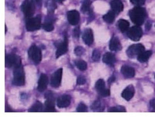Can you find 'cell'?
I'll return each instance as SVG.
<instances>
[{
  "label": "cell",
  "mask_w": 155,
  "mask_h": 117,
  "mask_svg": "<svg viewBox=\"0 0 155 117\" xmlns=\"http://www.w3.org/2000/svg\"><path fill=\"white\" fill-rule=\"evenodd\" d=\"M129 14L132 22L137 26L143 23L146 16L145 9L141 6H137L130 10Z\"/></svg>",
  "instance_id": "6da1fadb"
},
{
  "label": "cell",
  "mask_w": 155,
  "mask_h": 117,
  "mask_svg": "<svg viewBox=\"0 0 155 117\" xmlns=\"http://www.w3.org/2000/svg\"><path fill=\"white\" fill-rule=\"evenodd\" d=\"M13 83L17 86H21L24 85V73L21 65L14 68Z\"/></svg>",
  "instance_id": "7a4b0ae2"
},
{
  "label": "cell",
  "mask_w": 155,
  "mask_h": 117,
  "mask_svg": "<svg viewBox=\"0 0 155 117\" xmlns=\"http://www.w3.org/2000/svg\"><path fill=\"white\" fill-rule=\"evenodd\" d=\"M21 9L26 18H30L35 12V3L33 0H25L21 6Z\"/></svg>",
  "instance_id": "3957f363"
},
{
  "label": "cell",
  "mask_w": 155,
  "mask_h": 117,
  "mask_svg": "<svg viewBox=\"0 0 155 117\" xmlns=\"http://www.w3.org/2000/svg\"><path fill=\"white\" fill-rule=\"evenodd\" d=\"M28 56L31 60L37 64H39L42 60V53L41 50L36 45H33L29 48Z\"/></svg>",
  "instance_id": "277c9868"
},
{
  "label": "cell",
  "mask_w": 155,
  "mask_h": 117,
  "mask_svg": "<svg viewBox=\"0 0 155 117\" xmlns=\"http://www.w3.org/2000/svg\"><path fill=\"white\" fill-rule=\"evenodd\" d=\"M41 26V17L38 16L29 18L26 23V29L28 31H34L39 29Z\"/></svg>",
  "instance_id": "5b68a950"
},
{
  "label": "cell",
  "mask_w": 155,
  "mask_h": 117,
  "mask_svg": "<svg viewBox=\"0 0 155 117\" xmlns=\"http://www.w3.org/2000/svg\"><path fill=\"white\" fill-rule=\"evenodd\" d=\"M127 36L132 41L137 42L139 41L143 35V30L139 26H132L128 29Z\"/></svg>",
  "instance_id": "8992f818"
},
{
  "label": "cell",
  "mask_w": 155,
  "mask_h": 117,
  "mask_svg": "<svg viewBox=\"0 0 155 117\" xmlns=\"http://www.w3.org/2000/svg\"><path fill=\"white\" fill-rule=\"evenodd\" d=\"M21 59L15 54H9L5 58V66L7 67H18L21 65Z\"/></svg>",
  "instance_id": "52a82bcc"
},
{
  "label": "cell",
  "mask_w": 155,
  "mask_h": 117,
  "mask_svg": "<svg viewBox=\"0 0 155 117\" xmlns=\"http://www.w3.org/2000/svg\"><path fill=\"white\" fill-rule=\"evenodd\" d=\"M144 50V47L142 44H134L128 48L126 51V54L129 58H133L137 56H138Z\"/></svg>",
  "instance_id": "ba28073f"
},
{
  "label": "cell",
  "mask_w": 155,
  "mask_h": 117,
  "mask_svg": "<svg viewBox=\"0 0 155 117\" xmlns=\"http://www.w3.org/2000/svg\"><path fill=\"white\" fill-rule=\"evenodd\" d=\"M47 100L45 102V108L44 112H55L56 111L55 108V101L53 94L51 93L46 94Z\"/></svg>",
  "instance_id": "9c48e42d"
},
{
  "label": "cell",
  "mask_w": 155,
  "mask_h": 117,
  "mask_svg": "<svg viewBox=\"0 0 155 117\" xmlns=\"http://www.w3.org/2000/svg\"><path fill=\"white\" fill-rule=\"evenodd\" d=\"M62 71V68H60L52 75L50 82V85L52 87L54 88H58L59 87L61 83Z\"/></svg>",
  "instance_id": "30bf717a"
},
{
  "label": "cell",
  "mask_w": 155,
  "mask_h": 117,
  "mask_svg": "<svg viewBox=\"0 0 155 117\" xmlns=\"http://www.w3.org/2000/svg\"><path fill=\"white\" fill-rule=\"evenodd\" d=\"M80 16L78 11L72 10L67 13V19L68 22L72 25H77L80 21Z\"/></svg>",
  "instance_id": "8fae6325"
},
{
  "label": "cell",
  "mask_w": 155,
  "mask_h": 117,
  "mask_svg": "<svg viewBox=\"0 0 155 117\" xmlns=\"http://www.w3.org/2000/svg\"><path fill=\"white\" fill-rule=\"evenodd\" d=\"M68 50V39L67 37L65 36L64 40L62 42L58 44L56 53V58H58L62 55L64 54Z\"/></svg>",
  "instance_id": "7c38bea8"
},
{
  "label": "cell",
  "mask_w": 155,
  "mask_h": 117,
  "mask_svg": "<svg viewBox=\"0 0 155 117\" xmlns=\"http://www.w3.org/2000/svg\"><path fill=\"white\" fill-rule=\"evenodd\" d=\"M71 98L68 95H64L58 98L57 101V106L60 108L67 107L71 104Z\"/></svg>",
  "instance_id": "4fadbf2b"
},
{
  "label": "cell",
  "mask_w": 155,
  "mask_h": 117,
  "mask_svg": "<svg viewBox=\"0 0 155 117\" xmlns=\"http://www.w3.org/2000/svg\"><path fill=\"white\" fill-rule=\"evenodd\" d=\"M83 39L86 45L90 46L93 42V33L90 29H86L85 30L83 35Z\"/></svg>",
  "instance_id": "5bb4252c"
},
{
  "label": "cell",
  "mask_w": 155,
  "mask_h": 117,
  "mask_svg": "<svg viewBox=\"0 0 155 117\" xmlns=\"http://www.w3.org/2000/svg\"><path fill=\"white\" fill-rule=\"evenodd\" d=\"M48 83V76L46 74L42 73L40 76L38 83V91L40 92L45 91L47 88Z\"/></svg>",
  "instance_id": "9a60e30c"
},
{
  "label": "cell",
  "mask_w": 155,
  "mask_h": 117,
  "mask_svg": "<svg viewBox=\"0 0 155 117\" xmlns=\"http://www.w3.org/2000/svg\"><path fill=\"white\" fill-rule=\"evenodd\" d=\"M135 89L132 85H129L123 90L121 94V96L125 100L129 101L134 96Z\"/></svg>",
  "instance_id": "2e32d148"
},
{
  "label": "cell",
  "mask_w": 155,
  "mask_h": 117,
  "mask_svg": "<svg viewBox=\"0 0 155 117\" xmlns=\"http://www.w3.org/2000/svg\"><path fill=\"white\" fill-rule=\"evenodd\" d=\"M121 73L126 78H132L135 76V71L134 68L128 66L124 65L121 68Z\"/></svg>",
  "instance_id": "e0dca14e"
},
{
  "label": "cell",
  "mask_w": 155,
  "mask_h": 117,
  "mask_svg": "<svg viewBox=\"0 0 155 117\" xmlns=\"http://www.w3.org/2000/svg\"><path fill=\"white\" fill-rule=\"evenodd\" d=\"M112 10L115 13H119L124 8L123 3L120 0H113L110 3Z\"/></svg>",
  "instance_id": "ac0fdd59"
},
{
  "label": "cell",
  "mask_w": 155,
  "mask_h": 117,
  "mask_svg": "<svg viewBox=\"0 0 155 117\" xmlns=\"http://www.w3.org/2000/svg\"><path fill=\"white\" fill-rule=\"evenodd\" d=\"M121 45L119 40L117 37H113L110 42L109 48L111 51H116L121 49Z\"/></svg>",
  "instance_id": "d6986e66"
},
{
  "label": "cell",
  "mask_w": 155,
  "mask_h": 117,
  "mask_svg": "<svg viewBox=\"0 0 155 117\" xmlns=\"http://www.w3.org/2000/svg\"><path fill=\"white\" fill-rule=\"evenodd\" d=\"M103 61L107 64L112 65L116 62V58L114 55L112 53H107L103 57Z\"/></svg>",
  "instance_id": "ffe728a7"
},
{
  "label": "cell",
  "mask_w": 155,
  "mask_h": 117,
  "mask_svg": "<svg viewBox=\"0 0 155 117\" xmlns=\"http://www.w3.org/2000/svg\"><path fill=\"white\" fill-rule=\"evenodd\" d=\"M152 54L151 51H144L138 56L137 59L140 63H144L147 61Z\"/></svg>",
  "instance_id": "44dd1931"
},
{
  "label": "cell",
  "mask_w": 155,
  "mask_h": 117,
  "mask_svg": "<svg viewBox=\"0 0 155 117\" xmlns=\"http://www.w3.org/2000/svg\"><path fill=\"white\" fill-rule=\"evenodd\" d=\"M119 29L122 32H125L129 29L130 23L127 20L124 19H121L118 22Z\"/></svg>",
  "instance_id": "7402d4cb"
},
{
  "label": "cell",
  "mask_w": 155,
  "mask_h": 117,
  "mask_svg": "<svg viewBox=\"0 0 155 117\" xmlns=\"http://www.w3.org/2000/svg\"><path fill=\"white\" fill-rule=\"evenodd\" d=\"M115 14L113 10L109 11L103 17V19L106 23H112L114 22L115 18Z\"/></svg>",
  "instance_id": "603a6c76"
},
{
  "label": "cell",
  "mask_w": 155,
  "mask_h": 117,
  "mask_svg": "<svg viewBox=\"0 0 155 117\" xmlns=\"http://www.w3.org/2000/svg\"><path fill=\"white\" fill-rule=\"evenodd\" d=\"M95 88L100 94L104 92L106 89L105 88V83L104 80L102 79L98 80L96 83Z\"/></svg>",
  "instance_id": "cb8c5ba5"
},
{
  "label": "cell",
  "mask_w": 155,
  "mask_h": 117,
  "mask_svg": "<svg viewBox=\"0 0 155 117\" xmlns=\"http://www.w3.org/2000/svg\"><path fill=\"white\" fill-rule=\"evenodd\" d=\"M42 104L39 101H37L28 110L29 112H41L42 111Z\"/></svg>",
  "instance_id": "d4e9b609"
},
{
  "label": "cell",
  "mask_w": 155,
  "mask_h": 117,
  "mask_svg": "<svg viewBox=\"0 0 155 117\" xmlns=\"http://www.w3.org/2000/svg\"><path fill=\"white\" fill-rule=\"evenodd\" d=\"M91 3V1L90 0H84L81 7V11L82 12L86 13L87 12H89L90 11Z\"/></svg>",
  "instance_id": "484cf974"
},
{
  "label": "cell",
  "mask_w": 155,
  "mask_h": 117,
  "mask_svg": "<svg viewBox=\"0 0 155 117\" xmlns=\"http://www.w3.org/2000/svg\"><path fill=\"white\" fill-rule=\"evenodd\" d=\"M76 66L80 70L83 71L86 70L87 68V65L86 62L83 60H78L76 61Z\"/></svg>",
  "instance_id": "4316f807"
},
{
  "label": "cell",
  "mask_w": 155,
  "mask_h": 117,
  "mask_svg": "<svg viewBox=\"0 0 155 117\" xmlns=\"http://www.w3.org/2000/svg\"><path fill=\"white\" fill-rule=\"evenodd\" d=\"M108 111L109 112H125L126 111L125 107L121 106L111 107Z\"/></svg>",
  "instance_id": "83f0119b"
},
{
  "label": "cell",
  "mask_w": 155,
  "mask_h": 117,
  "mask_svg": "<svg viewBox=\"0 0 155 117\" xmlns=\"http://www.w3.org/2000/svg\"><path fill=\"white\" fill-rule=\"evenodd\" d=\"M43 28L46 31H51L53 30L54 27L52 23H50V22H47L44 24L43 25Z\"/></svg>",
  "instance_id": "f1b7e54d"
},
{
  "label": "cell",
  "mask_w": 155,
  "mask_h": 117,
  "mask_svg": "<svg viewBox=\"0 0 155 117\" xmlns=\"http://www.w3.org/2000/svg\"><path fill=\"white\" fill-rule=\"evenodd\" d=\"M101 57V53L98 50H94L92 53V58L94 61H97L100 60Z\"/></svg>",
  "instance_id": "f546056e"
},
{
  "label": "cell",
  "mask_w": 155,
  "mask_h": 117,
  "mask_svg": "<svg viewBox=\"0 0 155 117\" xmlns=\"http://www.w3.org/2000/svg\"><path fill=\"white\" fill-rule=\"evenodd\" d=\"M91 109L95 111H99L100 108H101V104L100 101L97 100L94 102L93 105L91 106Z\"/></svg>",
  "instance_id": "4dcf8cb0"
},
{
  "label": "cell",
  "mask_w": 155,
  "mask_h": 117,
  "mask_svg": "<svg viewBox=\"0 0 155 117\" xmlns=\"http://www.w3.org/2000/svg\"><path fill=\"white\" fill-rule=\"evenodd\" d=\"M77 111L78 112H87V107L85 104L81 103L79 105L77 108Z\"/></svg>",
  "instance_id": "1f68e13d"
},
{
  "label": "cell",
  "mask_w": 155,
  "mask_h": 117,
  "mask_svg": "<svg viewBox=\"0 0 155 117\" xmlns=\"http://www.w3.org/2000/svg\"><path fill=\"white\" fill-rule=\"evenodd\" d=\"M74 52H75V53L76 54V55L80 56L84 53L85 49L81 47V46H78V47L75 48Z\"/></svg>",
  "instance_id": "d6a6232c"
},
{
  "label": "cell",
  "mask_w": 155,
  "mask_h": 117,
  "mask_svg": "<svg viewBox=\"0 0 155 117\" xmlns=\"http://www.w3.org/2000/svg\"><path fill=\"white\" fill-rule=\"evenodd\" d=\"M48 8L49 11L50 12H53L56 7V4L55 2L54 1V0H51V1L48 2Z\"/></svg>",
  "instance_id": "836d02e7"
},
{
  "label": "cell",
  "mask_w": 155,
  "mask_h": 117,
  "mask_svg": "<svg viewBox=\"0 0 155 117\" xmlns=\"http://www.w3.org/2000/svg\"><path fill=\"white\" fill-rule=\"evenodd\" d=\"M86 82V79L83 76H79L77 79V84L78 85H83Z\"/></svg>",
  "instance_id": "e575fe53"
},
{
  "label": "cell",
  "mask_w": 155,
  "mask_h": 117,
  "mask_svg": "<svg viewBox=\"0 0 155 117\" xmlns=\"http://www.w3.org/2000/svg\"><path fill=\"white\" fill-rule=\"evenodd\" d=\"M131 2L137 6H143L145 4V0H130Z\"/></svg>",
  "instance_id": "d590c367"
},
{
  "label": "cell",
  "mask_w": 155,
  "mask_h": 117,
  "mask_svg": "<svg viewBox=\"0 0 155 117\" xmlns=\"http://www.w3.org/2000/svg\"><path fill=\"white\" fill-rule=\"evenodd\" d=\"M74 36L76 38H78L79 37L80 34V31L79 27H76L73 31Z\"/></svg>",
  "instance_id": "8d00e7d4"
},
{
  "label": "cell",
  "mask_w": 155,
  "mask_h": 117,
  "mask_svg": "<svg viewBox=\"0 0 155 117\" xmlns=\"http://www.w3.org/2000/svg\"><path fill=\"white\" fill-rule=\"evenodd\" d=\"M110 90L109 89H106V90H105L104 92L102 93L100 95L102 97H107V96H109L110 95Z\"/></svg>",
  "instance_id": "74e56055"
},
{
  "label": "cell",
  "mask_w": 155,
  "mask_h": 117,
  "mask_svg": "<svg viewBox=\"0 0 155 117\" xmlns=\"http://www.w3.org/2000/svg\"><path fill=\"white\" fill-rule=\"evenodd\" d=\"M151 27V24H150L149 23H148L146 24V29L149 30L150 29Z\"/></svg>",
  "instance_id": "f35d334b"
},
{
  "label": "cell",
  "mask_w": 155,
  "mask_h": 117,
  "mask_svg": "<svg viewBox=\"0 0 155 117\" xmlns=\"http://www.w3.org/2000/svg\"><path fill=\"white\" fill-rule=\"evenodd\" d=\"M36 1L38 4H41V2L42 1V0H36Z\"/></svg>",
  "instance_id": "ab89813d"
},
{
  "label": "cell",
  "mask_w": 155,
  "mask_h": 117,
  "mask_svg": "<svg viewBox=\"0 0 155 117\" xmlns=\"http://www.w3.org/2000/svg\"><path fill=\"white\" fill-rule=\"evenodd\" d=\"M57 1H58V2H60V3H61V2H63V1H64L65 0H57Z\"/></svg>",
  "instance_id": "60d3db41"
},
{
  "label": "cell",
  "mask_w": 155,
  "mask_h": 117,
  "mask_svg": "<svg viewBox=\"0 0 155 117\" xmlns=\"http://www.w3.org/2000/svg\"><path fill=\"white\" fill-rule=\"evenodd\" d=\"M7 26H6L5 25V32H6V31H7Z\"/></svg>",
  "instance_id": "b9f144b4"
}]
</instances>
